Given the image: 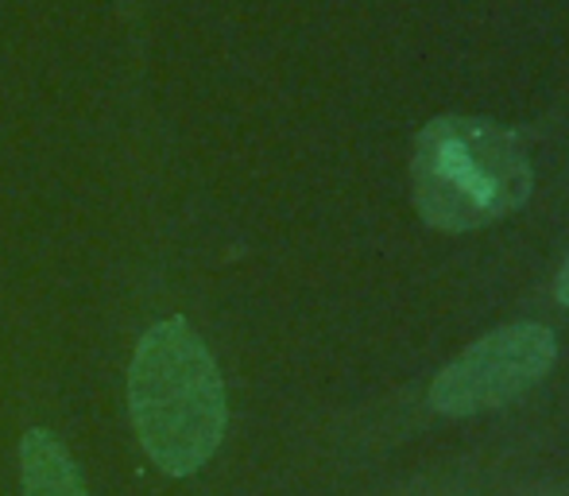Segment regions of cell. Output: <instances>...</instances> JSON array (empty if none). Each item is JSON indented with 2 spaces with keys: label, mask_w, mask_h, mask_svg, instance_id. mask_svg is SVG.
<instances>
[{
  "label": "cell",
  "mask_w": 569,
  "mask_h": 496,
  "mask_svg": "<svg viewBox=\"0 0 569 496\" xmlns=\"http://www.w3.org/2000/svg\"><path fill=\"white\" fill-rule=\"evenodd\" d=\"M128 411L140 446L163 474L190 477L218 454L229 423L226 384L187 318L151 326L136 346Z\"/></svg>",
  "instance_id": "obj_1"
},
{
  "label": "cell",
  "mask_w": 569,
  "mask_h": 496,
  "mask_svg": "<svg viewBox=\"0 0 569 496\" xmlns=\"http://www.w3.org/2000/svg\"><path fill=\"white\" fill-rule=\"evenodd\" d=\"M535 187L527 148L480 117H435L415 140L411 195L430 229L472 234L523 210Z\"/></svg>",
  "instance_id": "obj_2"
},
{
  "label": "cell",
  "mask_w": 569,
  "mask_h": 496,
  "mask_svg": "<svg viewBox=\"0 0 569 496\" xmlns=\"http://www.w3.org/2000/svg\"><path fill=\"white\" fill-rule=\"evenodd\" d=\"M558 361V341L539 323H511L477 338L453 357L430 384V407L438 415H480L508 407L531 391Z\"/></svg>",
  "instance_id": "obj_3"
},
{
  "label": "cell",
  "mask_w": 569,
  "mask_h": 496,
  "mask_svg": "<svg viewBox=\"0 0 569 496\" xmlns=\"http://www.w3.org/2000/svg\"><path fill=\"white\" fill-rule=\"evenodd\" d=\"M23 496H90L82 469L51 430H28L20 443Z\"/></svg>",
  "instance_id": "obj_4"
},
{
  "label": "cell",
  "mask_w": 569,
  "mask_h": 496,
  "mask_svg": "<svg viewBox=\"0 0 569 496\" xmlns=\"http://www.w3.org/2000/svg\"><path fill=\"white\" fill-rule=\"evenodd\" d=\"M555 295H558V302H562V307H569V252H566L562 268H558V279H555Z\"/></svg>",
  "instance_id": "obj_5"
}]
</instances>
